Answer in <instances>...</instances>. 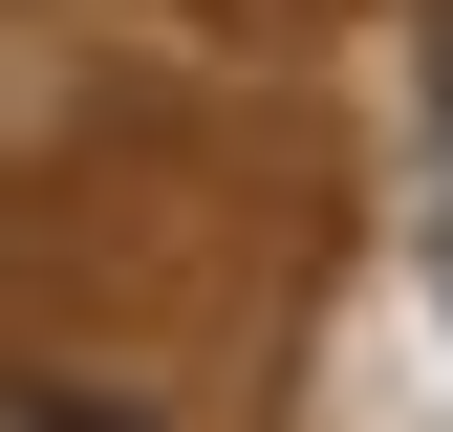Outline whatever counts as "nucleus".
Masks as SVG:
<instances>
[{
    "instance_id": "nucleus-1",
    "label": "nucleus",
    "mask_w": 453,
    "mask_h": 432,
    "mask_svg": "<svg viewBox=\"0 0 453 432\" xmlns=\"http://www.w3.org/2000/svg\"><path fill=\"white\" fill-rule=\"evenodd\" d=\"M0 432H173V411L108 390V367H0Z\"/></svg>"
}]
</instances>
